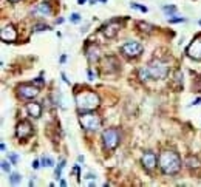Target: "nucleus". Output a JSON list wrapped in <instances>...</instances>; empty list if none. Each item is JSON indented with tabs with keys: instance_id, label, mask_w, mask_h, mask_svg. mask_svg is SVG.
<instances>
[{
	"instance_id": "35",
	"label": "nucleus",
	"mask_w": 201,
	"mask_h": 187,
	"mask_svg": "<svg viewBox=\"0 0 201 187\" xmlns=\"http://www.w3.org/2000/svg\"><path fill=\"white\" fill-rule=\"evenodd\" d=\"M199 25H201V20H199Z\"/></svg>"
},
{
	"instance_id": "33",
	"label": "nucleus",
	"mask_w": 201,
	"mask_h": 187,
	"mask_svg": "<svg viewBox=\"0 0 201 187\" xmlns=\"http://www.w3.org/2000/svg\"><path fill=\"white\" fill-rule=\"evenodd\" d=\"M198 87H199V90H201V80H199V83H198Z\"/></svg>"
},
{
	"instance_id": "4",
	"label": "nucleus",
	"mask_w": 201,
	"mask_h": 187,
	"mask_svg": "<svg viewBox=\"0 0 201 187\" xmlns=\"http://www.w3.org/2000/svg\"><path fill=\"white\" fill-rule=\"evenodd\" d=\"M79 122L84 128L90 130V132H96L99 130L100 127H102V121H100V118L94 113H87V115H82L79 118Z\"/></svg>"
},
{
	"instance_id": "34",
	"label": "nucleus",
	"mask_w": 201,
	"mask_h": 187,
	"mask_svg": "<svg viewBox=\"0 0 201 187\" xmlns=\"http://www.w3.org/2000/svg\"><path fill=\"white\" fill-rule=\"evenodd\" d=\"M10 2H19V0H10Z\"/></svg>"
},
{
	"instance_id": "8",
	"label": "nucleus",
	"mask_w": 201,
	"mask_h": 187,
	"mask_svg": "<svg viewBox=\"0 0 201 187\" xmlns=\"http://www.w3.org/2000/svg\"><path fill=\"white\" fill-rule=\"evenodd\" d=\"M187 54L189 57L195 59V60H201V37H196L187 48Z\"/></svg>"
},
{
	"instance_id": "32",
	"label": "nucleus",
	"mask_w": 201,
	"mask_h": 187,
	"mask_svg": "<svg viewBox=\"0 0 201 187\" xmlns=\"http://www.w3.org/2000/svg\"><path fill=\"white\" fill-rule=\"evenodd\" d=\"M85 2H87V0H77V3H79V5H84Z\"/></svg>"
},
{
	"instance_id": "14",
	"label": "nucleus",
	"mask_w": 201,
	"mask_h": 187,
	"mask_svg": "<svg viewBox=\"0 0 201 187\" xmlns=\"http://www.w3.org/2000/svg\"><path fill=\"white\" fill-rule=\"evenodd\" d=\"M28 113L33 116V118H40V115H42V107H40V104L39 102H31V104H28Z\"/></svg>"
},
{
	"instance_id": "13",
	"label": "nucleus",
	"mask_w": 201,
	"mask_h": 187,
	"mask_svg": "<svg viewBox=\"0 0 201 187\" xmlns=\"http://www.w3.org/2000/svg\"><path fill=\"white\" fill-rule=\"evenodd\" d=\"M99 54H100L99 47H96V45H90V47L87 48V57H88L90 62H96V60L99 59Z\"/></svg>"
},
{
	"instance_id": "31",
	"label": "nucleus",
	"mask_w": 201,
	"mask_h": 187,
	"mask_svg": "<svg viewBox=\"0 0 201 187\" xmlns=\"http://www.w3.org/2000/svg\"><path fill=\"white\" fill-rule=\"evenodd\" d=\"M88 77H90V80H93V77H94V76H93V71H91V70H88Z\"/></svg>"
},
{
	"instance_id": "9",
	"label": "nucleus",
	"mask_w": 201,
	"mask_h": 187,
	"mask_svg": "<svg viewBox=\"0 0 201 187\" xmlns=\"http://www.w3.org/2000/svg\"><path fill=\"white\" fill-rule=\"evenodd\" d=\"M16 133H17V138L27 139V138H30V136L33 135V127H31V124H30L28 121H22V122L17 125Z\"/></svg>"
},
{
	"instance_id": "25",
	"label": "nucleus",
	"mask_w": 201,
	"mask_h": 187,
	"mask_svg": "<svg viewBox=\"0 0 201 187\" xmlns=\"http://www.w3.org/2000/svg\"><path fill=\"white\" fill-rule=\"evenodd\" d=\"M2 170L3 172H10L11 170V164L8 161H2Z\"/></svg>"
},
{
	"instance_id": "29",
	"label": "nucleus",
	"mask_w": 201,
	"mask_h": 187,
	"mask_svg": "<svg viewBox=\"0 0 201 187\" xmlns=\"http://www.w3.org/2000/svg\"><path fill=\"white\" fill-rule=\"evenodd\" d=\"M34 82H36L37 85H40V83H43V80H42V77H37V79H36Z\"/></svg>"
},
{
	"instance_id": "12",
	"label": "nucleus",
	"mask_w": 201,
	"mask_h": 187,
	"mask_svg": "<svg viewBox=\"0 0 201 187\" xmlns=\"http://www.w3.org/2000/svg\"><path fill=\"white\" fill-rule=\"evenodd\" d=\"M142 164H144L146 169L152 170V169L156 165V155H155L153 152H146V153L142 155Z\"/></svg>"
},
{
	"instance_id": "21",
	"label": "nucleus",
	"mask_w": 201,
	"mask_h": 187,
	"mask_svg": "<svg viewBox=\"0 0 201 187\" xmlns=\"http://www.w3.org/2000/svg\"><path fill=\"white\" fill-rule=\"evenodd\" d=\"M138 26L141 28V31H147V33H150V31L153 30V26H152V25H149V23H142V22H139V23H138Z\"/></svg>"
},
{
	"instance_id": "19",
	"label": "nucleus",
	"mask_w": 201,
	"mask_h": 187,
	"mask_svg": "<svg viewBox=\"0 0 201 187\" xmlns=\"http://www.w3.org/2000/svg\"><path fill=\"white\" fill-rule=\"evenodd\" d=\"M162 11H164L166 14H173L172 17H175V13H176V8H175V6H172V5H169V6H162Z\"/></svg>"
},
{
	"instance_id": "16",
	"label": "nucleus",
	"mask_w": 201,
	"mask_h": 187,
	"mask_svg": "<svg viewBox=\"0 0 201 187\" xmlns=\"http://www.w3.org/2000/svg\"><path fill=\"white\" fill-rule=\"evenodd\" d=\"M20 181H22V176H20L19 173H11L10 182H11L13 185H17V184H20Z\"/></svg>"
},
{
	"instance_id": "26",
	"label": "nucleus",
	"mask_w": 201,
	"mask_h": 187,
	"mask_svg": "<svg viewBox=\"0 0 201 187\" xmlns=\"http://www.w3.org/2000/svg\"><path fill=\"white\" fill-rule=\"evenodd\" d=\"M186 19H183V17H178V16H175V19H169V22L170 23H179V22H184Z\"/></svg>"
},
{
	"instance_id": "20",
	"label": "nucleus",
	"mask_w": 201,
	"mask_h": 187,
	"mask_svg": "<svg viewBox=\"0 0 201 187\" xmlns=\"http://www.w3.org/2000/svg\"><path fill=\"white\" fill-rule=\"evenodd\" d=\"M47 30H51L48 25H45V23H37V25H34V28H33V31H47Z\"/></svg>"
},
{
	"instance_id": "11",
	"label": "nucleus",
	"mask_w": 201,
	"mask_h": 187,
	"mask_svg": "<svg viewBox=\"0 0 201 187\" xmlns=\"http://www.w3.org/2000/svg\"><path fill=\"white\" fill-rule=\"evenodd\" d=\"M119 22L118 20H110L107 25H105V28H104V34H105V37H109V39H112V37H115L116 34H118V31H119Z\"/></svg>"
},
{
	"instance_id": "7",
	"label": "nucleus",
	"mask_w": 201,
	"mask_h": 187,
	"mask_svg": "<svg viewBox=\"0 0 201 187\" xmlns=\"http://www.w3.org/2000/svg\"><path fill=\"white\" fill-rule=\"evenodd\" d=\"M17 91L23 99H33V98H36L39 95V88L31 85V83H20L17 87Z\"/></svg>"
},
{
	"instance_id": "28",
	"label": "nucleus",
	"mask_w": 201,
	"mask_h": 187,
	"mask_svg": "<svg viewBox=\"0 0 201 187\" xmlns=\"http://www.w3.org/2000/svg\"><path fill=\"white\" fill-rule=\"evenodd\" d=\"M10 159H11V162H17V159H19V158H17V155L11 153V155H10Z\"/></svg>"
},
{
	"instance_id": "23",
	"label": "nucleus",
	"mask_w": 201,
	"mask_h": 187,
	"mask_svg": "<svg viewBox=\"0 0 201 187\" xmlns=\"http://www.w3.org/2000/svg\"><path fill=\"white\" fill-rule=\"evenodd\" d=\"M130 6H132V8H135V10H138V11H141V13H147V8H146V6H142V5H139V3H132Z\"/></svg>"
},
{
	"instance_id": "6",
	"label": "nucleus",
	"mask_w": 201,
	"mask_h": 187,
	"mask_svg": "<svg viewBox=\"0 0 201 187\" xmlns=\"http://www.w3.org/2000/svg\"><path fill=\"white\" fill-rule=\"evenodd\" d=\"M121 51L125 54V56H129V57H136L138 54H141L142 53V43H139V42H125L122 47H121Z\"/></svg>"
},
{
	"instance_id": "5",
	"label": "nucleus",
	"mask_w": 201,
	"mask_h": 187,
	"mask_svg": "<svg viewBox=\"0 0 201 187\" xmlns=\"http://www.w3.org/2000/svg\"><path fill=\"white\" fill-rule=\"evenodd\" d=\"M102 141H104V147L105 148H109V150L115 148L119 144V133H118V130H115V128L105 130L102 133Z\"/></svg>"
},
{
	"instance_id": "22",
	"label": "nucleus",
	"mask_w": 201,
	"mask_h": 187,
	"mask_svg": "<svg viewBox=\"0 0 201 187\" xmlns=\"http://www.w3.org/2000/svg\"><path fill=\"white\" fill-rule=\"evenodd\" d=\"M70 22H71V23H79V22H80V16H79L77 13H73V14L70 16Z\"/></svg>"
},
{
	"instance_id": "17",
	"label": "nucleus",
	"mask_w": 201,
	"mask_h": 187,
	"mask_svg": "<svg viewBox=\"0 0 201 187\" xmlns=\"http://www.w3.org/2000/svg\"><path fill=\"white\" fill-rule=\"evenodd\" d=\"M40 162H42L45 167H53V165H54V161H53V158H50V156H42Z\"/></svg>"
},
{
	"instance_id": "15",
	"label": "nucleus",
	"mask_w": 201,
	"mask_h": 187,
	"mask_svg": "<svg viewBox=\"0 0 201 187\" xmlns=\"http://www.w3.org/2000/svg\"><path fill=\"white\" fill-rule=\"evenodd\" d=\"M33 13H42V14H47V16H48V14H51V8H50V5L45 2V3H40Z\"/></svg>"
},
{
	"instance_id": "2",
	"label": "nucleus",
	"mask_w": 201,
	"mask_h": 187,
	"mask_svg": "<svg viewBox=\"0 0 201 187\" xmlns=\"http://www.w3.org/2000/svg\"><path fill=\"white\" fill-rule=\"evenodd\" d=\"M158 164H159V169L166 175H175L181 169V159H179V156L175 152H170V150H166V152H162L159 155Z\"/></svg>"
},
{
	"instance_id": "10",
	"label": "nucleus",
	"mask_w": 201,
	"mask_h": 187,
	"mask_svg": "<svg viewBox=\"0 0 201 187\" xmlns=\"http://www.w3.org/2000/svg\"><path fill=\"white\" fill-rule=\"evenodd\" d=\"M0 37H2L3 42H14L16 37H17V33H16L14 26L6 25V26L2 28V31H0Z\"/></svg>"
},
{
	"instance_id": "27",
	"label": "nucleus",
	"mask_w": 201,
	"mask_h": 187,
	"mask_svg": "<svg viewBox=\"0 0 201 187\" xmlns=\"http://www.w3.org/2000/svg\"><path fill=\"white\" fill-rule=\"evenodd\" d=\"M175 80H176L178 83H181V85H183V73H181V71H176V76H175Z\"/></svg>"
},
{
	"instance_id": "24",
	"label": "nucleus",
	"mask_w": 201,
	"mask_h": 187,
	"mask_svg": "<svg viewBox=\"0 0 201 187\" xmlns=\"http://www.w3.org/2000/svg\"><path fill=\"white\" fill-rule=\"evenodd\" d=\"M85 179H88V184H90V185H94V184H96V176L91 175V173H88V175L85 176Z\"/></svg>"
},
{
	"instance_id": "1",
	"label": "nucleus",
	"mask_w": 201,
	"mask_h": 187,
	"mask_svg": "<svg viewBox=\"0 0 201 187\" xmlns=\"http://www.w3.org/2000/svg\"><path fill=\"white\" fill-rule=\"evenodd\" d=\"M139 79L141 80H150V79H164L167 74H169V67L166 62L159 60V59H155L152 60L147 67H142L139 71Z\"/></svg>"
},
{
	"instance_id": "3",
	"label": "nucleus",
	"mask_w": 201,
	"mask_h": 187,
	"mask_svg": "<svg viewBox=\"0 0 201 187\" xmlns=\"http://www.w3.org/2000/svg\"><path fill=\"white\" fill-rule=\"evenodd\" d=\"M76 105L80 112H90L99 105V96L91 90H84L76 95Z\"/></svg>"
},
{
	"instance_id": "30",
	"label": "nucleus",
	"mask_w": 201,
	"mask_h": 187,
	"mask_svg": "<svg viewBox=\"0 0 201 187\" xmlns=\"http://www.w3.org/2000/svg\"><path fill=\"white\" fill-rule=\"evenodd\" d=\"M39 167H40V165H39V161H34V162H33V169H39Z\"/></svg>"
},
{
	"instance_id": "18",
	"label": "nucleus",
	"mask_w": 201,
	"mask_h": 187,
	"mask_svg": "<svg viewBox=\"0 0 201 187\" xmlns=\"http://www.w3.org/2000/svg\"><path fill=\"white\" fill-rule=\"evenodd\" d=\"M64 165H65V161H60L59 164H57V167H56V170H54V176L59 179L60 176H62V169H64Z\"/></svg>"
}]
</instances>
